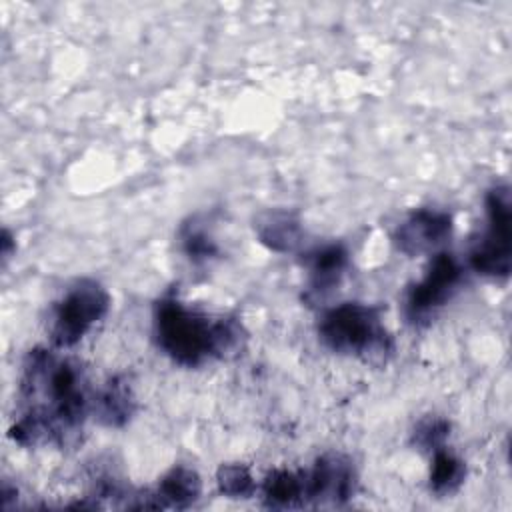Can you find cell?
Segmentation results:
<instances>
[{"instance_id":"16","label":"cell","mask_w":512,"mask_h":512,"mask_svg":"<svg viewBox=\"0 0 512 512\" xmlns=\"http://www.w3.org/2000/svg\"><path fill=\"white\" fill-rule=\"evenodd\" d=\"M218 488L224 496L230 498H248L254 494V478L244 464H222L216 472Z\"/></svg>"},{"instance_id":"10","label":"cell","mask_w":512,"mask_h":512,"mask_svg":"<svg viewBox=\"0 0 512 512\" xmlns=\"http://www.w3.org/2000/svg\"><path fill=\"white\" fill-rule=\"evenodd\" d=\"M202 492V482L196 470L174 466L162 476L154 492L138 496L136 508H188Z\"/></svg>"},{"instance_id":"12","label":"cell","mask_w":512,"mask_h":512,"mask_svg":"<svg viewBox=\"0 0 512 512\" xmlns=\"http://www.w3.org/2000/svg\"><path fill=\"white\" fill-rule=\"evenodd\" d=\"M254 230L262 244L276 252L294 250L300 244L302 228L294 212L288 210H268L254 222Z\"/></svg>"},{"instance_id":"4","label":"cell","mask_w":512,"mask_h":512,"mask_svg":"<svg viewBox=\"0 0 512 512\" xmlns=\"http://www.w3.org/2000/svg\"><path fill=\"white\" fill-rule=\"evenodd\" d=\"M110 308V294L92 280H76L64 296L52 306L48 318V336L54 348H70L78 344L94 324H98Z\"/></svg>"},{"instance_id":"14","label":"cell","mask_w":512,"mask_h":512,"mask_svg":"<svg viewBox=\"0 0 512 512\" xmlns=\"http://www.w3.org/2000/svg\"><path fill=\"white\" fill-rule=\"evenodd\" d=\"M466 476V466L464 462L446 450L444 446L432 452V468H430V488L432 492L446 496L454 494Z\"/></svg>"},{"instance_id":"3","label":"cell","mask_w":512,"mask_h":512,"mask_svg":"<svg viewBox=\"0 0 512 512\" xmlns=\"http://www.w3.org/2000/svg\"><path fill=\"white\" fill-rule=\"evenodd\" d=\"M318 334L332 352L372 364L386 362L394 350L392 336L382 324V310L362 302H344L328 308L318 322Z\"/></svg>"},{"instance_id":"2","label":"cell","mask_w":512,"mask_h":512,"mask_svg":"<svg viewBox=\"0 0 512 512\" xmlns=\"http://www.w3.org/2000/svg\"><path fill=\"white\" fill-rule=\"evenodd\" d=\"M154 338L176 364L192 368L236 352L244 330L236 318L208 316L168 294L154 306Z\"/></svg>"},{"instance_id":"9","label":"cell","mask_w":512,"mask_h":512,"mask_svg":"<svg viewBox=\"0 0 512 512\" xmlns=\"http://www.w3.org/2000/svg\"><path fill=\"white\" fill-rule=\"evenodd\" d=\"M304 266L308 270L304 300L316 304L340 284L348 266V252L342 244H324L304 254Z\"/></svg>"},{"instance_id":"7","label":"cell","mask_w":512,"mask_h":512,"mask_svg":"<svg viewBox=\"0 0 512 512\" xmlns=\"http://www.w3.org/2000/svg\"><path fill=\"white\" fill-rule=\"evenodd\" d=\"M304 506H340L356 490V470L348 456L328 452L316 458L312 468L302 470Z\"/></svg>"},{"instance_id":"13","label":"cell","mask_w":512,"mask_h":512,"mask_svg":"<svg viewBox=\"0 0 512 512\" xmlns=\"http://www.w3.org/2000/svg\"><path fill=\"white\" fill-rule=\"evenodd\" d=\"M262 498L268 508L304 506L302 472H292L286 468L272 470L262 484Z\"/></svg>"},{"instance_id":"1","label":"cell","mask_w":512,"mask_h":512,"mask_svg":"<svg viewBox=\"0 0 512 512\" xmlns=\"http://www.w3.org/2000/svg\"><path fill=\"white\" fill-rule=\"evenodd\" d=\"M94 408L84 368L50 348H34L22 362L18 414L10 438L20 446L78 442L88 412Z\"/></svg>"},{"instance_id":"8","label":"cell","mask_w":512,"mask_h":512,"mask_svg":"<svg viewBox=\"0 0 512 512\" xmlns=\"http://www.w3.org/2000/svg\"><path fill=\"white\" fill-rule=\"evenodd\" d=\"M452 234V216L444 210L418 208L394 232L400 252L418 256L434 250Z\"/></svg>"},{"instance_id":"5","label":"cell","mask_w":512,"mask_h":512,"mask_svg":"<svg viewBox=\"0 0 512 512\" xmlns=\"http://www.w3.org/2000/svg\"><path fill=\"white\" fill-rule=\"evenodd\" d=\"M510 188L496 186L486 194V228L470 252V266L490 278H506L512 260Z\"/></svg>"},{"instance_id":"17","label":"cell","mask_w":512,"mask_h":512,"mask_svg":"<svg viewBox=\"0 0 512 512\" xmlns=\"http://www.w3.org/2000/svg\"><path fill=\"white\" fill-rule=\"evenodd\" d=\"M450 434V422L438 416H426L422 418L414 432H412V444H416L420 450L434 452L444 446L446 438Z\"/></svg>"},{"instance_id":"11","label":"cell","mask_w":512,"mask_h":512,"mask_svg":"<svg viewBox=\"0 0 512 512\" xmlns=\"http://www.w3.org/2000/svg\"><path fill=\"white\" fill-rule=\"evenodd\" d=\"M94 414L106 426H124L136 410V396L126 374L112 376L104 388L94 396Z\"/></svg>"},{"instance_id":"6","label":"cell","mask_w":512,"mask_h":512,"mask_svg":"<svg viewBox=\"0 0 512 512\" xmlns=\"http://www.w3.org/2000/svg\"><path fill=\"white\" fill-rule=\"evenodd\" d=\"M462 280V268L458 260L440 252L432 258L426 274L414 286L408 288L404 298V316L410 324L420 326L428 322L432 314L442 308Z\"/></svg>"},{"instance_id":"15","label":"cell","mask_w":512,"mask_h":512,"mask_svg":"<svg viewBox=\"0 0 512 512\" xmlns=\"http://www.w3.org/2000/svg\"><path fill=\"white\" fill-rule=\"evenodd\" d=\"M180 242H182L184 254L196 264L206 262L218 254V246H216L214 238L210 236L206 222L200 220L198 216H194L182 224Z\"/></svg>"}]
</instances>
